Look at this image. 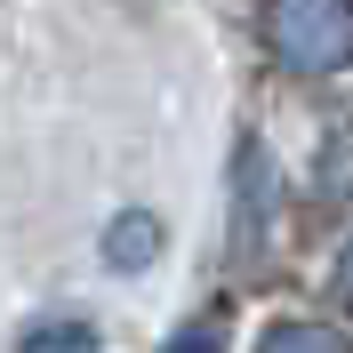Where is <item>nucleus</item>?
Instances as JSON below:
<instances>
[{
    "instance_id": "obj_5",
    "label": "nucleus",
    "mask_w": 353,
    "mask_h": 353,
    "mask_svg": "<svg viewBox=\"0 0 353 353\" xmlns=\"http://www.w3.org/2000/svg\"><path fill=\"white\" fill-rule=\"evenodd\" d=\"M265 345H337V330H313V321H281V330H265Z\"/></svg>"
},
{
    "instance_id": "obj_1",
    "label": "nucleus",
    "mask_w": 353,
    "mask_h": 353,
    "mask_svg": "<svg viewBox=\"0 0 353 353\" xmlns=\"http://www.w3.org/2000/svg\"><path fill=\"white\" fill-rule=\"evenodd\" d=\"M273 65L297 81H330L353 65V0H265L257 17Z\"/></svg>"
},
{
    "instance_id": "obj_6",
    "label": "nucleus",
    "mask_w": 353,
    "mask_h": 353,
    "mask_svg": "<svg viewBox=\"0 0 353 353\" xmlns=\"http://www.w3.org/2000/svg\"><path fill=\"white\" fill-rule=\"evenodd\" d=\"M337 297L353 305V241H345V257H337Z\"/></svg>"
},
{
    "instance_id": "obj_3",
    "label": "nucleus",
    "mask_w": 353,
    "mask_h": 353,
    "mask_svg": "<svg viewBox=\"0 0 353 353\" xmlns=\"http://www.w3.org/2000/svg\"><path fill=\"white\" fill-rule=\"evenodd\" d=\"M153 233H161L153 217H121V225L105 233V257L121 265V273H137V265H153Z\"/></svg>"
},
{
    "instance_id": "obj_2",
    "label": "nucleus",
    "mask_w": 353,
    "mask_h": 353,
    "mask_svg": "<svg viewBox=\"0 0 353 353\" xmlns=\"http://www.w3.org/2000/svg\"><path fill=\"white\" fill-rule=\"evenodd\" d=\"M233 193H241L233 241H241V249H265V201H273V169H265L257 145H241V176H233Z\"/></svg>"
},
{
    "instance_id": "obj_4",
    "label": "nucleus",
    "mask_w": 353,
    "mask_h": 353,
    "mask_svg": "<svg viewBox=\"0 0 353 353\" xmlns=\"http://www.w3.org/2000/svg\"><path fill=\"white\" fill-rule=\"evenodd\" d=\"M97 330H81V321H41V330H24V345H88Z\"/></svg>"
}]
</instances>
